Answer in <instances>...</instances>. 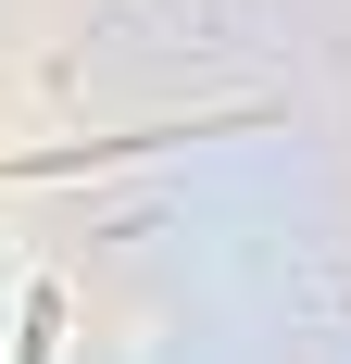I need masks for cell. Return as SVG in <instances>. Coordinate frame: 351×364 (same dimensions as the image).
<instances>
[{
	"label": "cell",
	"instance_id": "6da1fadb",
	"mask_svg": "<svg viewBox=\"0 0 351 364\" xmlns=\"http://www.w3.org/2000/svg\"><path fill=\"white\" fill-rule=\"evenodd\" d=\"M239 126H264V113H188V126H113V139H50V151H13L0 176L38 188V176H88V164H139V151H188V139H239Z\"/></svg>",
	"mask_w": 351,
	"mask_h": 364
},
{
	"label": "cell",
	"instance_id": "7a4b0ae2",
	"mask_svg": "<svg viewBox=\"0 0 351 364\" xmlns=\"http://www.w3.org/2000/svg\"><path fill=\"white\" fill-rule=\"evenodd\" d=\"M50 339H63V289H26V339H13V364H50Z\"/></svg>",
	"mask_w": 351,
	"mask_h": 364
}]
</instances>
